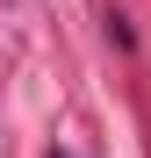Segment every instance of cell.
<instances>
[{
  "instance_id": "1",
  "label": "cell",
  "mask_w": 151,
  "mask_h": 158,
  "mask_svg": "<svg viewBox=\"0 0 151 158\" xmlns=\"http://www.w3.org/2000/svg\"><path fill=\"white\" fill-rule=\"evenodd\" d=\"M50 158H58V151H50Z\"/></svg>"
}]
</instances>
